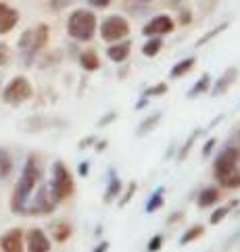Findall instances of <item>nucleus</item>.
Here are the masks:
<instances>
[{"mask_svg":"<svg viewBox=\"0 0 240 252\" xmlns=\"http://www.w3.org/2000/svg\"><path fill=\"white\" fill-rule=\"evenodd\" d=\"M40 184H42V171H40V165H38V160H35V157L32 155L28 160H25L21 177H19V182H17L15 190H13L11 211L15 215H25L30 198L34 196L35 190H38Z\"/></svg>","mask_w":240,"mask_h":252,"instance_id":"1","label":"nucleus"},{"mask_svg":"<svg viewBox=\"0 0 240 252\" xmlns=\"http://www.w3.org/2000/svg\"><path fill=\"white\" fill-rule=\"evenodd\" d=\"M213 173L219 186L224 188H240V150L234 146H226L215 157Z\"/></svg>","mask_w":240,"mask_h":252,"instance_id":"2","label":"nucleus"},{"mask_svg":"<svg viewBox=\"0 0 240 252\" xmlns=\"http://www.w3.org/2000/svg\"><path fill=\"white\" fill-rule=\"evenodd\" d=\"M96 30H99V21L92 11L86 8H77L69 15L67 19V33L77 42H90L94 38Z\"/></svg>","mask_w":240,"mask_h":252,"instance_id":"3","label":"nucleus"},{"mask_svg":"<svg viewBox=\"0 0 240 252\" xmlns=\"http://www.w3.org/2000/svg\"><path fill=\"white\" fill-rule=\"evenodd\" d=\"M48 188H50V194L57 200V204L73 196V190H75L73 177H71L65 163H61V160H55V163H52V179H50Z\"/></svg>","mask_w":240,"mask_h":252,"instance_id":"4","label":"nucleus"},{"mask_svg":"<svg viewBox=\"0 0 240 252\" xmlns=\"http://www.w3.org/2000/svg\"><path fill=\"white\" fill-rule=\"evenodd\" d=\"M32 96H34V88L30 84V79L19 75V77H15L6 84L4 92H2V100L6 104H11V106H19L23 102H28Z\"/></svg>","mask_w":240,"mask_h":252,"instance_id":"5","label":"nucleus"},{"mask_svg":"<svg viewBox=\"0 0 240 252\" xmlns=\"http://www.w3.org/2000/svg\"><path fill=\"white\" fill-rule=\"evenodd\" d=\"M130 30H132V28H130L128 19H123V17H119V15H111V17H106V19L99 25L101 38H103L104 42H109V44L123 40L126 35H130Z\"/></svg>","mask_w":240,"mask_h":252,"instance_id":"6","label":"nucleus"},{"mask_svg":"<svg viewBox=\"0 0 240 252\" xmlns=\"http://www.w3.org/2000/svg\"><path fill=\"white\" fill-rule=\"evenodd\" d=\"M57 200L50 194V188L46 184L38 186V192H34V196L30 198L28 209H25V215H50L55 211Z\"/></svg>","mask_w":240,"mask_h":252,"instance_id":"7","label":"nucleus"},{"mask_svg":"<svg viewBox=\"0 0 240 252\" xmlns=\"http://www.w3.org/2000/svg\"><path fill=\"white\" fill-rule=\"evenodd\" d=\"M173 30H175V21L170 15H157L142 28V35H146V38H163V35L171 33Z\"/></svg>","mask_w":240,"mask_h":252,"instance_id":"8","label":"nucleus"},{"mask_svg":"<svg viewBox=\"0 0 240 252\" xmlns=\"http://www.w3.org/2000/svg\"><path fill=\"white\" fill-rule=\"evenodd\" d=\"M23 238H25V252H50L52 248L48 236L38 227L30 229Z\"/></svg>","mask_w":240,"mask_h":252,"instance_id":"9","label":"nucleus"},{"mask_svg":"<svg viewBox=\"0 0 240 252\" xmlns=\"http://www.w3.org/2000/svg\"><path fill=\"white\" fill-rule=\"evenodd\" d=\"M25 233L15 227V229H8L6 233L0 236V250L2 252H25Z\"/></svg>","mask_w":240,"mask_h":252,"instance_id":"10","label":"nucleus"},{"mask_svg":"<svg viewBox=\"0 0 240 252\" xmlns=\"http://www.w3.org/2000/svg\"><path fill=\"white\" fill-rule=\"evenodd\" d=\"M19 23V11L4 2H0V35L13 32Z\"/></svg>","mask_w":240,"mask_h":252,"instance_id":"11","label":"nucleus"},{"mask_svg":"<svg viewBox=\"0 0 240 252\" xmlns=\"http://www.w3.org/2000/svg\"><path fill=\"white\" fill-rule=\"evenodd\" d=\"M130 52H132V42L123 40L119 44H111V46L106 48V57H109L113 63H123V61H128Z\"/></svg>","mask_w":240,"mask_h":252,"instance_id":"12","label":"nucleus"},{"mask_svg":"<svg viewBox=\"0 0 240 252\" xmlns=\"http://www.w3.org/2000/svg\"><path fill=\"white\" fill-rule=\"evenodd\" d=\"M219 198H221V194H219L217 188L209 186V188H203L201 194L197 196V204L201 209H211V206H215L219 202Z\"/></svg>","mask_w":240,"mask_h":252,"instance_id":"13","label":"nucleus"},{"mask_svg":"<svg viewBox=\"0 0 240 252\" xmlns=\"http://www.w3.org/2000/svg\"><path fill=\"white\" fill-rule=\"evenodd\" d=\"M236 75H238V69L236 67H232V69H228L224 75H221L219 79H217V84H215V88H213V96H221L226 92V90L234 84V79H236Z\"/></svg>","mask_w":240,"mask_h":252,"instance_id":"14","label":"nucleus"},{"mask_svg":"<svg viewBox=\"0 0 240 252\" xmlns=\"http://www.w3.org/2000/svg\"><path fill=\"white\" fill-rule=\"evenodd\" d=\"M79 65H82L86 71H99L101 69V57L96 55V50L88 48L79 55Z\"/></svg>","mask_w":240,"mask_h":252,"instance_id":"15","label":"nucleus"},{"mask_svg":"<svg viewBox=\"0 0 240 252\" xmlns=\"http://www.w3.org/2000/svg\"><path fill=\"white\" fill-rule=\"evenodd\" d=\"M71 233H73V227L67 223V221H59L52 225V240L57 242V244H63L71 238Z\"/></svg>","mask_w":240,"mask_h":252,"instance_id":"16","label":"nucleus"},{"mask_svg":"<svg viewBox=\"0 0 240 252\" xmlns=\"http://www.w3.org/2000/svg\"><path fill=\"white\" fill-rule=\"evenodd\" d=\"M197 65V59H192V57H188V59H184V61H177V65H173L171 67V71H170V77L171 79H177V77H184L188 71Z\"/></svg>","mask_w":240,"mask_h":252,"instance_id":"17","label":"nucleus"},{"mask_svg":"<svg viewBox=\"0 0 240 252\" xmlns=\"http://www.w3.org/2000/svg\"><path fill=\"white\" fill-rule=\"evenodd\" d=\"M32 35H34V48L35 50L44 48L48 44V25H44V23L35 25V28L32 30Z\"/></svg>","mask_w":240,"mask_h":252,"instance_id":"18","label":"nucleus"},{"mask_svg":"<svg viewBox=\"0 0 240 252\" xmlns=\"http://www.w3.org/2000/svg\"><path fill=\"white\" fill-rule=\"evenodd\" d=\"M11 173H13V157L8 150L0 148V182L6 179Z\"/></svg>","mask_w":240,"mask_h":252,"instance_id":"19","label":"nucleus"},{"mask_svg":"<svg viewBox=\"0 0 240 252\" xmlns=\"http://www.w3.org/2000/svg\"><path fill=\"white\" fill-rule=\"evenodd\" d=\"M236 204H238V200H232L230 204H224V206H219V209H215V211L211 213V217H209V223H211V225H219L221 221H224V219L228 217L230 213H232V209H234Z\"/></svg>","mask_w":240,"mask_h":252,"instance_id":"20","label":"nucleus"},{"mask_svg":"<svg viewBox=\"0 0 240 252\" xmlns=\"http://www.w3.org/2000/svg\"><path fill=\"white\" fill-rule=\"evenodd\" d=\"M203 233H205V227H203V225H192V227H188V229L182 233L180 244H182V246H188V244H192L194 240L203 238Z\"/></svg>","mask_w":240,"mask_h":252,"instance_id":"21","label":"nucleus"},{"mask_svg":"<svg viewBox=\"0 0 240 252\" xmlns=\"http://www.w3.org/2000/svg\"><path fill=\"white\" fill-rule=\"evenodd\" d=\"M163 194H165L163 188H157V190L153 192V196L148 198V202H146V206H144V211H146V213H157L159 209H161L163 202H165Z\"/></svg>","mask_w":240,"mask_h":252,"instance_id":"22","label":"nucleus"},{"mask_svg":"<svg viewBox=\"0 0 240 252\" xmlns=\"http://www.w3.org/2000/svg\"><path fill=\"white\" fill-rule=\"evenodd\" d=\"M163 48V38H148L142 44V55L144 57H157Z\"/></svg>","mask_w":240,"mask_h":252,"instance_id":"23","label":"nucleus"},{"mask_svg":"<svg viewBox=\"0 0 240 252\" xmlns=\"http://www.w3.org/2000/svg\"><path fill=\"white\" fill-rule=\"evenodd\" d=\"M121 190H123V186H121V182H119V177H111V182H109V188H106V192H104V202L109 204L111 200H115L119 194H121Z\"/></svg>","mask_w":240,"mask_h":252,"instance_id":"24","label":"nucleus"},{"mask_svg":"<svg viewBox=\"0 0 240 252\" xmlns=\"http://www.w3.org/2000/svg\"><path fill=\"white\" fill-rule=\"evenodd\" d=\"M161 248H163V236H161V233H155V236L148 240L146 252H159Z\"/></svg>","mask_w":240,"mask_h":252,"instance_id":"25","label":"nucleus"},{"mask_svg":"<svg viewBox=\"0 0 240 252\" xmlns=\"http://www.w3.org/2000/svg\"><path fill=\"white\" fill-rule=\"evenodd\" d=\"M209 82H211V77H209V75H203V77H201V82H199V84H197V86H194V88L190 90V92H188V96H190V98H194V96H199V94L203 92V90H207Z\"/></svg>","mask_w":240,"mask_h":252,"instance_id":"26","label":"nucleus"},{"mask_svg":"<svg viewBox=\"0 0 240 252\" xmlns=\"http://www.w3.org/2000/svg\"><path fill=\"white\" fill-rule=\"evenodd\" d=\"M167 92V84H155L150 86L148 90H144V96L150 98V96H163Z\"/></svg>","mask_w":240,"mask_h":252,"instance_id":"27","label":"nucleus"},{"mask_svg":"<svg viewBox=\"0 0 240 252\" xmlns=\"http://www.w3.org/2000/svg\"><path fill=\"white\" fill-rule=\"evenodd\" d=\"M136 190H138V184L136 182H130V188H128V192L123 194L121 198H119V206H126L130 200H132V196L136 194Z\"/></svg>","mask_w":240,"mask_h":252,"instance_id":"28","label":"nucleus"},{"mask_svg":"<svg viewBox=\"0 0 240 252\" xmlns=\"http://www.w3.org/2000/svg\"><path fill=\"white\" fill-rule=\"evenodd\" d=\"M226 28H228V25H226V23H221V25H217V28H215V30H213V32H209V33H205V35H203V38H201V40L197 42V46H203V44H205L207 40H211V38H215V35H217L219 32H224Z\"/></svg>","mask_w":240,"mask_h":252,"instance_id":"29","label":"nucleus"},{"mask_svg":"<svg viewBox=\"0 0 240 252\" xmlns=\"http://www.w3.org/2000/svg\"><path fill=\"white\" fill-rule=\"evenodd\" d=\"M8 61H11V50L4 42H0V67H6Z\"/></svg>","mask_w":240,"mask_h":252,"instance_id":"30","label":"nucleus"},{"mask_svg":"<svg viewBox=\"0 0 240 252\" xmlns=\"http://www.w3.org/2000/svg\"><path fill=\"white\" fill-rule=\"evenodd\" d=\"M199 133H201V131H194V133H192V136L188 138V142H186V144H184V148L180 150V155H177V158H180V160H182V158H186V155H188V150H190V146H192V142H194V140H197V136H199Z\"/></svg>","mask_w":240,"mask_h":252,"instance_id":"31","label":"nucleus"},{"mask_svg":"<svg viewBox=\"0 0 240 252\" xmlns=\"http://www.w3.org/2000/svg\"><path fill=\"white\" fill-rule=\"evenodd\" d=\"M159 119H161V115H153L148 121L142 123V125H140V129H138V136H142V133H144V131H148V129H150V125H155Z\"/></svg>","mask_w":240,"mask_h":252,"instance_id":"32","label":"nucleus"},{"mask_svg":"<svg viewBox=\"0 0 240 252\" xmlns=\"http://www.w3.org/2000/svg\"><path fill=\"white\" fill-rule=\"evenodd\" d=\"M88 4L90 6H99V8H104L111 4V0H88Z\"/></svg>","mask_w":240,"mask_h":252,"instance_id":"33","label":"nucleus"},{"mask_svg":"<svg viewBox=\"0 0 240 252\" xmlns=\"http://www.w3.org/2000/svg\"><path fill=\"white\" fill-rule=\"evenodd\" d=\"M106 250H109V242H99V244H96V248L92 250V252H106Z\"/></svg>","mask_w":240,"mask_h":252,"instance_id":"34","label":"nucleus"},{"mask_svg":"<svg viewBox=\"0 0 240 252\" xmlns=\"http://www.w3.org/2000/svg\"><path fill=\"white\" fill-rule=\"evenodd\" d=\"M213 144H215V140H213V138H211V140L207 142V146H205V148H203V157H207V155H209V150L213 148Z\"/></svg>","mask_w":240,"mask_h":252,"instance_id":"35","label":"nucleus"},{"mask_svg":"<svg viewBox=\"0 0 240 252\" xmlns=\"http://www.w3.org/2000/svg\"><path fill=\"white\" fill-rule=\"evenodd\" d=\"M79 175H82V177L88 175V163H82V165H79Z\"/></svg>","mask_w":240,"mask_h":252,"instance_id":"36","label":"nucleus"},{"mask_svg":"<svg viewBox=\"0 0 240 252\" xmlns=\"http://www.w3.org/2000/svg\"><path fill=\"white\" fill-rule=\"evenodd\" d=\"M115 117H117V115H115V113H111V115H106V117H104V119L101 121V125H104L106 121H113V119H115Z\"/></svg>","mask_w":240,"mask_h":252,"instance_id":"37","label":"nucleus"},{"mask_svg":"<svg viewBox=\"0 0 240 252\" xmlns=\"http://www.w3.org/2000/svg\"><path fill=\"white\" fill-rule=\"evenodd\" d=\"M136 2H153V0H136Z\"/></svg>","mask_w":240,"mask_h":252,"instance_id":"38","label":"nucleus"},{"mask_svg":"<svg viewBox=\"0 0 240 252\" xmlns=\"http://www.w3.org/2000/svg\"><path fill=\"white\" fill-rule=\"evenodd\" d=\"M238 140H240V131H238Z\"/></svg>","mask_w":240,"mask_h":252,"instance_id":"39","label":"nucleus"}]
</instances>
